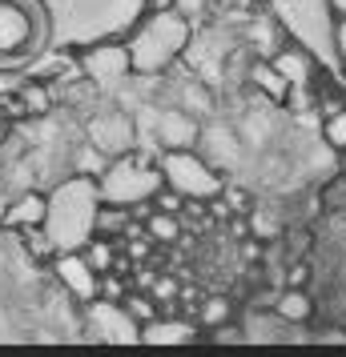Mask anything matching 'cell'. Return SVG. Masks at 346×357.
<instances>
[{
    "label": "cell",
    "instance_id": "f1b7e54d",
    "mask_svg": "<svg viewBox=\"0 0 346 357\" xmlns=\"http://www.w3.org/2000/svg\"><path fill=\"white\" fill-rule=\"evenodd\" d=\"M334 49H338V56L346 65V17H334Z\"/></svg>",
    "mask_w": 346,
    "mask_h": 357
},
{
    "label": "cell",
    "instance_id": "d4e9b609",
    "mask_svg": "<svg viewBox=\"0 0 346 357\" xmlns=\"http://www.w3.org/2000/svg\"><path fill=\"white\" fill-rule=\"evenodd\" d=\"M210 4H214V0H173L169 8H173V13H182V17L189 20L194 29H198L201 20L210 17Z\"/></svg>",
    "mask_w": 346,
    "mask_h": 357
},
{
    "label": "cell",
    "instance_id": "5b68a950",
    "mask_svg": "<svg viewBox=\"0 0 346 357\" xmlns=\"http://www.w3.org/2000/svg\"><path fill=\"white\" fill-rule=\"evenodd\" d=\"M77 65H81V77L93 89L101 93H117V89H125V84L137 77L129 65V49H125V40H105V45H89V49L77 56Z\"/></svg>",
    "mask_w": 346,
    "mask_h": 357
},
{
    "label": "cell",
    "instance_id": "1f68e13d",
    "mask_svg": "<svg viewBox=\"0 0 346 357\" xmlns=\"http://www.w3.org/2000/svg\"><path fill=\"white\" fill-rule=\"evenodd\" d=\"M173 0H145V8H169Z\"/></svg>",
    "mask_w": 346,
    "mask_h": 357
},
{
    "label": "cell",
    "instance_id": "e0dca14e",
    "mask_svg": "<svg viewBox=\"0 0 346 357\" xmlns=\"http://www.w3.org/2000/svg\"><path fill=\"white\" fill-rule=\"evenodd\" d=\"M13 100H17L20 116H49V109H52V84L49 81H29V84H20V93Z\"/></svg>",
    "mask_w": 346,
    "mask_h": 357
},
{
    "label": "cell",
    "instance_id": "8fae6325",
    "mask_svg": "<svg viewBox=\"0 0 346 357\" xmlns=\"http://www.w3.org/2000/svg\"><path fill=\"white\" fill-rule=\"evenodd\" d=\"M45 217H49V193L24 189V193H20L8 209L0 213V225L24 233V229H33V225H45Z\"/></svg>",
    "mask_w": 346,
    "mask_h": 357
},
{
    "label": "cell",
    "instance_id": "8992f818",
    "mask_svg": "<svg viewBox=\"0 0 346 357\" xmlns=\"http://www.w3.org/2000/svg\"><path fill=\"white\" fill-rule=\"evenodd\" d=\"M85 141L113 161L121 153L137 149V121H133V113H125V109L105 105V109H97L93 116H85Z\"/></svg>",
    "mask_w": 346,
    "mask_h": 357
},
{
    "label": "cell",
    "instance_id": "ac0fdd59",
    "mask_svg": "<svg viewBox=\"0 0 346 357\" xmlns=\"http://www.w3.org/2000/svg\"><path fill=\"white\" fill-rule=\"evenodd\" d=\"M246 40H250V49L258 52V56H274V52L286 45V40H282L278 20H270V17L254 20V24H250V33H246Z\"/></svg>",
    "mask_w": 346,
    "mask_h": 357
},
{
    "label": "cell",
    "instance_id": "277c9868",
    "mask_svg": "<svg viewBox=\"0 0 346 357\" xmlns=\"http://www.w3.org/2000/svg\"><path fill=\"white\" fill-rule=\"evenodd\" d=\"M157 169L169 189H178L185 201H214L222 193V173L201 157L198 149H165L157 153Z\"/></svg>",
    "mask_w": 346,
    "mask_h": 357
},
{
    "label": "cell",
    "instance_id": "ffe728a7",
    "mask_svg": "<svg viewBox=\"0 0 346 357\" xmlns=\"http://www.w3.org/2000/svg\"><path fill=\"white\" fill-rule=\"evenodd\" d=\"M20 241H24V253H29L33 261H41V265H49V261L57 257V253H61V249H57V241L49 237V229H45V225L24 229V237H20Z\"/></svg>",
    "mask_w": 346,
    "mask_h": 357
},
{
    "label": "cell",
    "instance_id": "4dcf8cb0",
    "mask_svg": "<svg viewBox=\"0 0 346 357\" xmlns=\"http://www.w3.org/2000/svg\"><path fill=\"white\" fill-rule=\"evenodd\" d=\"M326 8L334 17H346V0H326Z\"/></svg>",
    "mask_w": 346,
    "mask_h": 357
},
{
    "label": "cell",
    "instance_id": "44dd1931",
    "mask_svg": "<svg viewBox=\"0 0 346 357\" xmlns=\"http://www.w3.org/2000/svg\"><path fill=\"white\" fill-rule=\"evenodd\" d=\"M230 317H233V301L230 297H206V301H198V325L201 329L226 325Z\"/></svg>",
    "mask_w": 346,
    "mask_h": 357
},
{
    "label": "cell",
    "instance_id": "4316f807",
    "mask_svg": "<svg viewBox=\"0 0 346 357\" xmlns=\"http://www.w3.org/2000/svg\"><path fill=\"white\" fill-rule=\"evenodd\" d=\"M210 333H214L217 345H238V341H246V337H242V329H238V325H230V321H226V325H214Z\"/></svg>",
    "mask_w": 346,
    "mask_h": 357
},
{
    "label": "cell",
    "instance_id": "6da1fadb",
    "mask_svg": "<svg viewBox=\"0 0 346 357\" xmlns=\"http://www.w3.org/2000/svg\"><path fill=\"white\" fill-rule=\"evenodd\" d=\"M189 36H194V24L182 13H173V8H149L145 20L125 40L133 73L137 77H157L165 68H173L185 56Z\"/></svg>",
    "mask_w": 346,
    "mask_h": 357
},
{
    "label": "cell",
    "instance_id": "d6986e66",
    "mask_svg": "<svg viewBox=\"0 0 346 357\" xmlns=\"http://www.w3.org/2000/svg\"><path fill=\"white\" fill-rule=\"evenodd\" d=\"M145 233L149 241H161V245H173L182 237V221L178 213H165V209H149L145 213Z\"/></svg>",
    "mask_w": 346,
    "mask_h": 357
},
{
    "label": "cell",
    "instance_id": "7c38bea8",
    "mask_svg": "<svg viewBox=\"0 0 346 357\" xmlns=\"http://www.w3.org/2000/svg\"><path fill=\"white\" fill-rule=\"evenodd\" d=\"M198 341V325L189 317H153L141 325V345H194Z\"/></svg>",
    "mask_w": 346,
    "mask_h": 357
},
{
    "label": "cell",
    "instance_id": "4fadbf2b",
    "mask_svg": "<svg viewBox=\"0 0 346 357\" xmlns=\"http://www.w3.org/2000/svg\"><path fill=\"white\" fill-rule=\"evenodd\" d=\"M266 61L286 77L290 89H306V84L314 81V61H310V52L302 49V45H290V40H286V45H282L274 56H266Z\"/></svg>",
    "mask_w": 346,
    "mask_h": 357
},
{
    "label": "cell",
    "instance_id": "52a82bcc",
    "mask_svg": "<svg viewBox=\"0 0 346 357\" xmlns=\"http://www.w3.org/2000/svg\"><path fill=\"white\" fill-rule=\"evenodd\" d=\"M81 309V329L93 341H105V345H137L141 341V325L121 309V301H101L97 297Z\"/></svg>",
    "mask_w": 346,
    "mask_h": 357
},
{
    "label": "cell",
    "instance_id": "d6a6232c",
    "mask_svg": "<svg viewBox=\"0 0 346 357\" xmlns=\"http://www.w3.org/2000/svg\"><path fill=\"white\" fill-rule=\"evenodd\" d=\"M338 173H343V181H346V149L338 153Z\"/></svg>",
    "mask_w": 346,
    "mask_h": 357
},
{
    "label": "cell",
    "instance_id": "484cf974",
    "mask_svg": "<svg viewBox=\"0 0 346 357\" xmlns=\"http://www.w3.org/2000/svg\"><path fill=\"white\" fill-rule=\"evenodd\" d=\"M178 293H182V289H178V281H173V277H157L149 297H153V301L161 305V301H178Z\"/></svg>",
    "mask_w": 346,
    "mask_h": 357
},
{
    "label": "cell",
    "instance_id": "3957f363",
    "mask_svg": "<svg viewBox=\"0 0 346 357\" xmlns=\"http://www.w3.org/2000/svg\"><path fill=\"white\" fill-rule=\"evenodd\" d=\"M161 169H157V149L145 153V149H129L113 161L105 165V173L97 177V189H101V201L109 205H149V197L161 189Z\"/></svg>",
    "mask_w": 346,
    "mask_h": 357
},
{
    "label": "cell",
    "instance_id": "9a60e30c",
    "mask_svg": "<svg viewBox=\"0 0 346 357\" xmlns=\"http://www.w3.org/2000/svg\"><path fill=\"white\" fill-rule=\"evenodd\" d=\"M173 105H182L185 113H194L201 121V116L214 113V89H210V81H201V77H185Z\"/></svg>",
    "mask_w": 346,
    "mask_h": 357
},
{
    "label": "cell",
    "instance_id": "7402d4cb",
    "mask_svg": "<svg viewBox=\"0 0 346 357\" xmlns=\"http://www.w3.org/2000/svg\"><path fill=\"white\" fill-rule=\"evenodd\" d=\"M121 309L129 313L137 325H145V321H153L161 309H157V301L149 297V293H137V289H125V297H121Z\"/></svg>",
    "mask_w": 346,
    "mask_h": 357
},
{
    "label": "cell",
    "instance_id": "2e32d148",
    "mask_svg": "<svg viewBox=\"0 0 346 357\" xmlns=\"http://www.w3.org/2000/svg\"><path fill=\"white\" fill-rule=\"evenodd\" d=\"M274 317L286 325H306L314 317V301L306 297V289H286L278 293V301H274Z\"/></svg>",
    "mask_w": 346,
    "mask_h": 357
},
{
    "label": "cell",
    "instance_id": "ba28073f",
    "mask_svg": "<svg viewBox=\"0 0 346 357\" xmlns=\"http://www.w3.org/2000/svg\"><path fill=\"white\" fill-rule=\"evenodd\" d=\"M153 109V125H149V141L157 153L165 149H194L201 137V121L194 113H185L182 105H149Z\"/></svg>",
    "mask_w": 346,
    "mask_h": 357
},
{
    "label": "cell",
    "instance_id": "7a4b0ae2",
    "mask_svg": "<svg viewBox=\"0 0 346 357\" xmlns=\"http://www.w3.org/2000/svg\"><path fill=\"white\" fill-rule=\"evenodd\" d=\"M101 205V189L97 177H85V173H73L65 185H57L49 193V217H45V229L57 241V249H81L89 237H93V217H97Z\"/></svg>",
    "mask_w": 346,
    "mask_h": 357
},
{
    "label": "cell",
    "instance_id": "30bf717a",
    "mask_svg": "<svg viewBox=\"0 0 346 357\" xmlns=\"http://www.w3.org/2000/svg\"><path fill=\"white\" fill-rule=\"evenodd\" d=\"M29 45H33V17L20 4L4 0L0 4V56L17 61V56L29 52Z\"/></svg>",
    "mask_w": 346,
    "mask_h": 357
},
{
    "label": "cell",
    "instance_id": "cb8c5ba5",
    "mask_svg": "<svg viewBox=\"0 0 346 357\" xmlns=\"http://www.w3.org/2000/svg\"><path fill=\"white\" fill-rule=\"evenodd\" d=\"M322 141H326L334 153H343V149H346V109H330V113H326Z\"/></svg>",
    "mask_w": 346,
    "mask_h": 357
},
{
    "label": "cell",
    "instance_id": "5bb4252c",
    "mask_svg": "<svg viewBox=\"0 0 346 357\" xmlns=\"http://www.w3.org/2000/svg\"><path fill=\"white\" fill-rule=\"evenodd\" d=\"M246 77H250V84H254L258 93H266L270 100H286V97H290V84H286V77H282V73H278L274 65H270L266 56L250 61Z\"/></svg>",
    "mask_w": 346,
    "mask_h": 357
},
{
    "label": "cell",
    "instance_id": "83f0119b",
    "mask_svg": "<svg viewBox=\"0 0 346 357\" xmlns=\"http://www.w3.org/2000/svg\"><path fill=\"white\" fill-rule=\"evenodd\" d=\"M306 281H310V265H306V261H294L290 273H286V285H290V289H306Z\"/></svg>",
    "mask_w": 346,
    "mask_h": 357
},
{
    "label": "cell",
    "instance_id": "603a6c76",
    "mask_svg": "<svg viewBox=\"0 0 346 357\" xmlns=\"http://www.w3.org/2000/svg\"><path fill=\"white\" fill-rule=\"evenodd\" d=\"M73 173H85V177H101L105 173V165H109V157L105 153H97V149L89 145V141H81V149L73 153Z\"/></svg>",
    "mask_w": 346,
    "mask_h": 357
},
{
    "label": "cell",
    "instance_id": "9c48e42d",
    "mask_svg": "<svg viewBox=\"0 0 346 357\" xmlns=\"http://www.w3.org/2000/svg\"><path fill=\"white\" fill-rule=\"evenodd\" d=\"M49 269H52V277H57V285L77 301V305H89V301H97V281H101V273L85 261V253L81 249H61L57 257L49 261Z\"/></svg>",
    "mask_w": 346,
    "mask_h": 357
},
{
    "label": "cell",
    "instance_id": "f546056e",
    "mask_svg": "<svg viewBox=\"0 0 346 357\" xmlns=\"http://www.w3.org/2000/svg\"><path fill=\"white\" fill-rule=\"evenodd\" d=\"M314 341L318 345H346V329H322Z\"/></svg>",
    "mask_w": 346,
    "mask_h": 357
}]
</instances>
